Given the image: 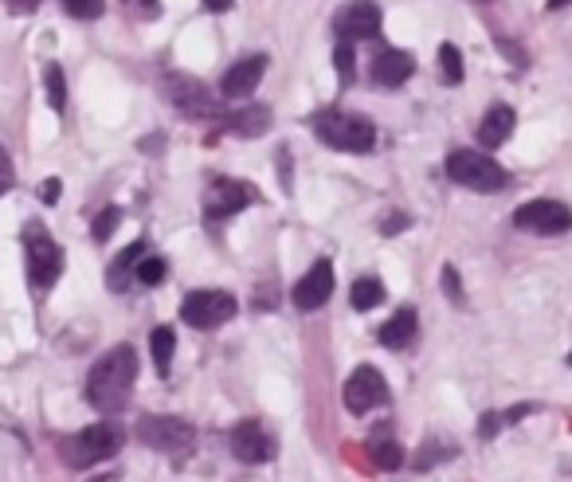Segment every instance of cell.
<instances>
[{"label":"cell","mask_w":572,"mask_h":482,"mask_svg":"<svg viewBox=\"0 0 572 482\" xmlns=\"http://www.w3.org/2000/svg\"><path fill=\"white\" fill-rule=\"evenodd\" d=\"M149 251L145 247V240H138V243H130L114 263H110V271H106V283H110V290H126L130 287V275L138 271V263H142V255Z\"/></svg>","instance_id":"19"},{"label":"cell","mask_w":572,"mask_h":482,"mask_svg":"<svg viewBox=\"0 0 572 482\" xmlns=\"http://www.w3.org/2000/svg\"><path fill=\"white\" fill-rule=\"evenodd\" d=\"M63 12L75 20H98L106 12V0H63Z\"/></svg>","instance_id":"28"},{"label":"cell","mask_w":572,"mask_h":482,"mask_svg":"<svg viewBox=\"0 0 572 482\" xmlns=\"http://www.w3.org/2000/svg\"><path fill=\"white\" fill-rule=\"evenodd\" d=\"M165 259L161 255H142V263H138V271H134V279L142 283V287H161V279H165Z\"/></svg>","instance_id":"25"},{"label":"cell","mask_w":572,"mask_h":482,"mask_svg":"<svg viewBox=\"0 0 572 482\" xmlns=\"http://www.w3.org/2000/svg\"><path fill=\"white\" fill-rule=\"evenodd\" d=\"M439 283H443V290H447V294H451L455 302H463V287H459V271H455V267H443Z\"/></svg>","instance_id":"31"},{"label":"cell","mask_w":572,"mask_h":482,"mask_svg":"<svg viewBox=\"0 0 572 482\" xmlns=\"http://www.w3.org/2000/svg\"><path fill=\"white\" fill-rule=\"evenodd\" d=\"M232 455L239 463H271L275 459V439L263 432V424L255 420H243L236 432H232Z\"/></svg>","instance_id":"14"},{"label":"cell","mask_w":572,"mask_h":482,"mask_svg":"<svg viewBox=\"0 0 572 482\" xmlns=\"http://www.w3.org/2000/svg\"><path fill=\"white\" fill-rule=\"evenodd\" d=\"M149 349H153V365H157V373L165 377V373H169V365H173V349H177V334H173L169 326H157V330L149 334Z\"/></svg>","instance_id":"22"},{"label":"cell","mask_w":572,"mask_h":482,"mask_svg":"<svg viewBox=\"0 0 572 482\" xmlns=\"http://www.w3.org/2000/svg\"><path fill=\"white\" fill-rule=\"evenodd\" d=\"M267 75V55H243L239 63H232L224 71V83H220V95L224 98H247L255 95L259 79Z\"/></svg>","instance_id":"15"},{"label":"cell","mask_w":572,"mask_h":482,"mask_svg":"<svg viewBox=\"0 0 572 482\" xmlns=\"http://www.w3.org/2000/svg\"><path fill=\"white\" fill-rule=\"evenodd\" d=\"M565 4H572V0H549V8H565Z\"/></svg>","instance_id":"37"},{"label":"cell","mask_w":572,"mask_h":482,"mask_svg":"<svg viewBox=\"0 0 572 482\" xmlns=\"http://www.w3.org/2000/svg\"><path fill=\"white\" fill-rule=\"evenodd\" d=\"M138 439H142L145 447H153V451L185 459L192 451V443H196V432H192V424L177 420V416H145L142 424H138Z\"/></svg>","instance_id":"6"},{"label":"cell","mask_w":572,"mask_h":482,"mask_svg":"<svg viewBox=\"0 0 572 482\" xmlns=\"http://www.w3.org/2000/svg\"><path fill=\"white\" fill-rule=\"evenodd\" d=\"M44 83H48V102L51 110H63L67 106V79H63V71L48 63V71H44Z\"/></svg>","instance_id":"26"},{"label":"cell","mask_w":572,"mask_h":482,"mask_svg":"<svg viewBox=\"0 0 572 482\" xmlns=\"http://www.w3.org/2000/svg\"><path fill=\"white\" fill-rule=\"evenodd\" d=\"M138 381V353L134 345H114L87 377V396L95 408H122Z\"/></svg>","instance_id":"1"},{"label":"cell","mask_w":572,"mask_h":482,"mask_svg":"<svg viewBox=\"0 0 572 482\" xmlns=\"http://www.w3.org/2000/svg\"><path fill=\"white\" fill-rule=\"evenodd\" d=\"M334 67H337V79L345 83V79H353V44L349 40H341L334 51Z\"/></svg>","instance_id":"29"},{"label":"cell","mask_w":572,"mask_h":482,"mask_svg":"<svg viewBox=\"0 0 572 482\" xmlns=\"http://www.w3.org/2000/svg\"><path fill=\"white\" fill-rule=\"evenodd\" d=\"M412 71H416V59L400 48H388L373 59V79L381 87H404L412 79Z\"/></svg>","instance_id":"17"},{"label":"cell","mask_w":572,"mask_h":482,"mask_svg":"<svg viewBox=\"0 0 572 482\" xmlns=\"http://www.w3.org/2000/svg\"><path fill=\"white\" fill-rule=\"evenodd\" d=\"M349 298H353V310H373V306H381V298H384L381 279H357Z\"/></svg>","instance_id":"24"},{"label":"cell","mask_w":572,"mask_h":482,"mask_svg":"<svg viewBox=\"0 0 572 482\" xmlns=\"http://www.w3.org/2000/svg\"><path fill=\"white\" fill-rule=\"evenodd\" d=\"M337 36L341 40H377L381 36V8L373 4V0H353V4H345L341 12H337L334 20Z\"/></svg>","instance_id":"11"},{"label":"cell","mask_w":572,"mask_h":482,"mask_svg":"<svg viewBox=\"0 0 572 482\" xmlns=\"http://www.w3.org/2000/svg\"><path fill=\"white\" fill-rule=\"evenodd\" d=\"M40 0H12V12H32Z\"/></svg>","instance_id":"36"},{"label":"cell","mask_w":572,"mask_h":482,"mask_svg":"<svg viewBox=\"0 0 572 482\" xmlns=\"http://www.w3.org/2000/svg\"><path fill=\"white\" fill-rule=\"evenodd\" d=\"M416 310L412 306H404V310H396L388 322L381 326V345H388V349H404V345H412V338H416Z\"/></svg>","instance_id":"18"},{"label":"cell","mask_w":572,"mask_h":482,"mask_svg":"<svg viewBox=\"0 0 572 482\" xmlns=\"http://www.w3.org/2000/svg\"><path fill=\"white\" fill-rule=\"evenodd\" d=\"M314 134L341 153H369L377 145V126L369 118L345 114V110H322L314 118Z\"/></svg>","instance_id":"2"},{"label":"cell","mask_w":572,"mask_h":482,"mask_svg":"<svg viewBox=\"0 0 572 482\" xmlns=\"http://www.w3.org/2000/svg\"><path fill=\"white\" fill-rule=\"evenodd\" d=\"M330 294H334V267H330V259H318L298 283H294V306L298 310H318V306H326L330 302Z\"/></svg>","instance_id":"13"},{"label":"cell","mask_w":572,"mask_h":482,"mask_svg":"<svg viewBox=\"0 0 572 482\" xmlns=\"http://www.w3.org/2000/svg\"><path fill=\"white\" fill-rule=\"evenodd\" d=\"M122 443H126V432L118 424H91L79 435H71L59 451L71 467H95L102 459H114L122 451Z\"/></svg>","instance_id":"4"},{"label":"cell","mask_w":572,"mask_h":482,"mask_svg":"<svg viewBox=\"0 0 572 482\" xmlns=\"http://www.w3.org/2000/svg\"><path fill=\"white\" fill-rule=\"evenodd\" d=\"M514 126H518L514 106H506V102L490 106V110L482 114V122H478V145H482V149H498V145H506L510 142V134H514Z\"/></svg>","instance_id":"16"},{"label":"cell","mask_w":572,"mask_h":482,"mask_svg":"<svg viewBox=\"0 0 572 482\" xmlns=\"http://www.w3.org/2000/svg\"><path fill=\"white\" fill-rule=\"evenodd\" d=\"M228 126L239 138H263L271 130V110L267 106H251V110H239V114H228Z\"/></svg>","instance_id":"20"},{"label":"cell","mask_w":572,"mask_h":482,"mask_svg":"<svg viewBox=\"0 0 572 482\" xmlns=\"http://www.w3.org/2000/svg\"><path fill=\"white\" fill-rule=\"evenodd\" d=\"M44 200H48V204H55V200H59V181H55V177H48V181H44Z\"/></svg>","instance_id":"33"},{"label":"cell","mask_w":572,"mask_h":482,"mask_svg":"<svg viewBox=\"0 0 572 482\" xmlns=\"http://www.w3.org/2000/svg\"><path fill=\"white\" fill-rule=\"evenodd\" d=\"M12 181H16V169H12V157H8V149L0 145V196L12 189Z\"/></svg>","instance_id":"30"},{"label":"cell","mask_w":572,"mask_h":482,"mask_svg":"<svg viewBox=\"0 0 572 482\" xmlns=\"http://www.w3.org/2000/svg\"><path fill=\"white\" fill-rule=\"evenodd\" d=\"M118 220H122V208H102L95 216V224H91V236H95L98 243H106L110 236H114V228H118Z\"/></svg>","instance_id":"27"},{"label":"cell","mask_w":572,"mask_h":482,"mask_svg":"<svg viewBox=\"0 0 572 482\" xmlns=\"http://www.w3.org/2000/svg\"><path fill=\"white\" fill-rule=\"evenodd\" d=\"M341 400H345V408L353 416H365L369 408H377V404L388 400V385H384V377L373 365H361V369L349 373V381L341 388Z\"/></svg>","instance_id":"10"},{"label":"cell","mask_w":572,"mask_h":482,"mask_svg":"<svg viewBox=\"0 0 572 482\" xmlns=\"http://www.w3.org/2000/svg\"><path fill=\"white\" fill-rule=\"evenodd\" d=\"M514 228L533 236H565L572 228V208L561 200H529L514 212Z\"/></svg>","instance_id":"8"},{"label":"cell","mask_w":572,"mask_h":482,"mask_svg":"<svg viewBox=\"0 0 572 482\" xmlns=\"http://www.w3.org/2000/svg\"><path fill=\"white\" fill-rule=\"evenodd\" d=\"M369 455H373V463H377L381 471H396V467L404 463V447H400V443H396L388 432H373Z\"/></svg>","instance_id":"21"},{"label":"cell","mask_w":572,"mask_h":482,"mask_svg":"<svg viewBox=\"0 0 572 482\" xmlns=\"http://www.w3.org/2000/svg\"><path fill=\"white\" fill-rule=\"evenodd\" d=\"M408 224H412V220H408L404 212H396V216H388V220H384V224H381V232H384V236H396V232H404Z\"/></svg>","instance_id":"32"},{"label":"cell","mask_w":572,"mask_h":482,"mask_svg":"<svg viewBox=\"0 0 572 482\" xmlns=\"http://www.w3.org/2000/svg\"><path fill=\"white\" fill-rule=\"evenodd\" d=\"M569 365H572V353H569Z\"/></svg>","instance_id":"38"},{"label":"cell","mask_w":572,"mask_h":482,"mask_svg":"<svg viewBox=\"0 0 572 482\" xmlns=\"http://www.w3.org/2000/svg\"><path fill=\"white\" fill-rule=\"evenodd\" d=\"M439 79L447 83V87H459L463 83V55L455 44H443L439 48Z\"/></svg>","instance_id":"23"},{"label":"cell","mask_w":572,"mask_h":482,"mask_svg":"<svg viewBox=\"0 0 572 482\" xmlns=\"http://www.w3.org/2000/svg\"><path fill=\"white\" fill-rule=\"evenodd\" d=\"M165 95L181 114H192V118H216L220 114L216 95H208V87L192 75H165Z\"/></svg>","instance_id":"9"},{"label":"cell","mask_w":572,"mask_h":482,"mask_svg":"<svg viewBox=\"0 0 572 482\" xmlns=\"http://www.w3.org/2000/svg\"><path fill=\"white\" fill-rule=\"evenodd\" d=\"M447 177L463 189H475V193H502L510 185V173L494 157L475 153V149H455L447 157Z\"/></svg>","instance_id":"3"},{"label":"cell","mask_w":572,"mask_h":482,"mask_svg":"<svg viewBox=\"0 0 572 482\" xmlns=\"http://www.w3.org/2000/svg\"><path fill=\"white\" fill-rule=\"evenodd\" d=\"M24 251H28V283H32V290L44 294V290L55 287V279L63 275V251L55 247L48 228L28 224L24 228Z\"/></svg>","instance_id":"5"},{"label":"cell","mask_w":572,"mask_h":482,"mask_svg":"<svg viewBox=\"0 0 572 482\" xmlns=\"http://www.w3.org/2000/svg\"><path fill=\"white\" fill-rule=\"evenodd\" d=\"M232 4H236V0H204V8H208V12H228Z\"/></svg>","instance_id":"34"},{"label":"cell","mask_w":572,"mask_h":482,"mask_svg":"<svg viewBox=\"0 0 572 482\" xmlns=\"http://www.w3.org/2000/svg\"><path fill=\"white\" fill-rule=\"evenodd\" d=\"M138 8H142V16H157V12H161L157 0H138Z\"/></svg>","instance_id":"35"},{"label":"cell","mask_w":572,"mask_h":482,"mask_svg":"<svg viewBox=\"0 0 572 482\" xmlns=\"http://www.w3.org/2000/svg\"><path fill=\"white\" fill-rule=\"evenodd\" d=\"M236 314V298L228 290H192L181 302V322L192 330H216Z\"/></svg>","instance_id":"7"},{"label":"cell","mask_w":572,"mask_h":482,"mask_svg":"<svg viewBox=\"0 0 572 482\" xmlns=\"http://www.w3.org/2000/svg\"><path fill=\"white\" fill-rule=\"evenodd\" d=\"M255 200L251 193V185H243V181H212V189L204 193V216L208 220H228V216H236L243 212L247 204Z\"/></svg>","instance_id":"12"}]
</instances>
